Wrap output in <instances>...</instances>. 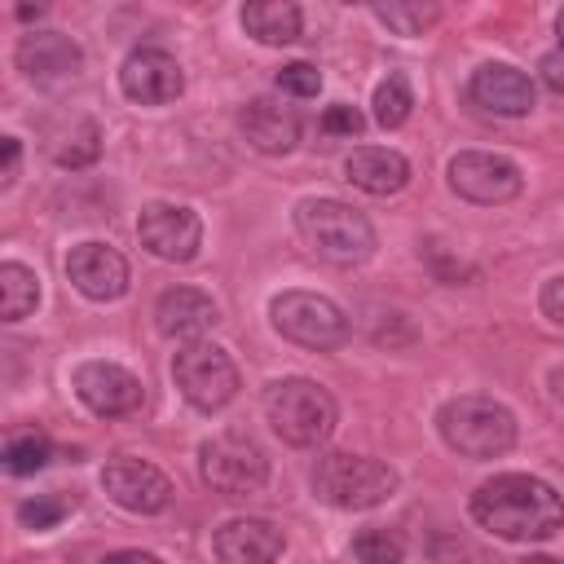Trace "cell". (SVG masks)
<instances>
[{"mask_svg": "<svg viewBox=\"0 0 564 564\" xmlns=\"http://www.w3.org/2000/svg\"><path fill=\"white\" fill-rule=\"evenodd\" d=\"M295 234L308 251H317L330 264H361L375 256V225L339 198H300Z\"/></svg>", "mask_w": 564, "mask_h": 564, "instance_id": "7a4b0ae2", "label": "cell"}, {"mask_svg": "<svg viewBox=\"0 0 564 564\" xmlns=\"http://www.w3.org/2000/svg\"><path fill=\"white\" fill-rule=\"evenodd\" d=\"M264 419L286 445L308 449V445H322L335 432L339 410H335V397L322 383L295 375V379H278V383L264 388Z\"/></svg>", "mask_w": 564, "mask_h": 564, "instance_id": "277c9868", "label": "cell"}, {"mask_svg": "<svg viewBox=\"0 0 564 564\" xmlns=\"http://www.w3.org/2000/svg\"><path fill=\"white\" fill-rule=\"evenodd\" d=\"M238 22H242V31H247L251 40H260V44H291V40H300L304 13H300V4H291V0H251V4H242Z\"/></svg>", "mask_w": 564, "mask_h": 564, "instance_id": "44dd1931", "label": "cell"}, {"mask_svg": "<svg viewBox=\"0 0 564 564\" xmlns=\"http://www.w3.org/2000/svg\"><path fill=\"white\" fill-rule=\"evenodd\" d=\"M198 476L225 494V498H247L256 489H264L269 480V458L264 449L242 436V432H216L198 445Z\"/></svg>", "mask_w": 564, "mask_h": 564, "instance_id": "52a82bcc", "label": "cell"}, {"mask_svg": "<svg viewBox=\"0 0 564 564\" xmlns=\"http://www.w3.org/2000/svg\"><path fill=\"white\" fill-rule=\"evenodd\" d=\"M40 304V278L18 264V260H4L0 264V313L4 322H22L26 313H35Z\"/></svg>", "mask_w": 564, "mask_h": 564, "instance_id": "7402d4cb", "label": "cell"}, {"mask_svg": "<svg viewBox=\"0 0 564 564\" xmlns=\"http://www.w3.org/2000/svg\"><path fill=\"white\" fill-rule=\"evenodd\" d=\"M154 326L167 339H198L203 330L216 326V304L198 286H172L154 304Z\"/></svg>", "mask_w": 564, "mask_h": 564, "instance_id": "d6986e66", "label": "cell"}, {"mask_svg": "<svg viewBox=\"0 0 564 564\" xmlns=\"http://www.w3.org/2000/svg\"><path fill=\"white\" fill-rule=\"evenodd\" d=\"M436 432L463 458H498L516 445V414L494 397H454L436 410Z\"/></svg>", "mask_w": 564, "mask_h": 564, "instance_id": "3957f363", "label": "cell"}, {"mask_svg": "<svg viewBox=\"0 0 564 564\" xmlns=\"http://www.w3.org/2000/svg\"><path fill=\"white\" fill-rule=\"evenodd\" d=\"M238 128L260 154H291L300 141V115L278 97H251L238 110Z\"/></svg>", "mask_w": 564, "mask_h": 564, "instance_id": "ac0fdd59", "label": "cell"}, {"mask_svg": "<svg viewBox=\"0 0 564 564\" xmlns=\"http://www.w3.org/2000/svg\"><path fill=\"white\" fill-rule=\"evenodd\" d=\"M70 383H75V397L101 419H119L141 405V379L119 361H84L75 366Z\"/></svg>", "mask_w": 564, "mask_h": 564, "instance_id": "5bb4252c", "label": "cell"}, {"mask_svg": "<svg viewBox=\"0 0 564 564\" xmlns=\"http://www.w3.org/2000/svg\"><path fill=\"white\" fill-rule=\"evenodd\" d=\"M53 458V441L44 432H18L4 441V471L9 476H31Z\"/></svg>", "mask_w": 564, "mask_h": 564, "instance_id": "cb8c5ba5", "label": "cell"}, {"mask_svg": "<svg viewBox=\"0 0 564 564\" xmlns=\"http://www.w3.org/2000/svg\"><path fill=\"white\" fill-rule=\"evenodd\" d=\"M520 564H560V560H551V555H524Z\"/></svg>", "mask_w": 564, "mask_h": 564, "instance_id": "8d00e7d4", "label": "cell"}, {"mask_svg": "<svg viewBox=\"0 0 564 564\" xmlns=\"http://www.w3.org/2000/svg\"><path fill=\"white\" fill-rule=\"evenodd\" d=\"M370 13H375L388 31H397V35H423V31L441 18L436 4H401V0H392V4H370Z\"/></svg>", "mask_w": 564, "mask_h": 564, "instance_id": "d4e9b609", "label": "cell"}, {"mask_svg": "<svg viewBox=\"0 0 564 564\" xmlns=\"http://www.w3.org/2000/svg\"><path fill=\"white\" fill-rule=\"evenodd\" d=\"M344 176L366 194H397L410 181V159L388 145H361L344 159Z\"/></svg>", "mask_w": 564, "mask_h": 564, "instance_id": "ffe728a7", "label": "cell"}, {"mask_svg": "<svg viewBox=\"0 0 564 564\" xmlns=\"http://www.w3.org/2000/svg\"><path fill=\"white\" fill-rule=\"evenodd\" d=\"M0 145H4V167H0V185L9 189V185H13V176H18V159H22V145H18V137H4Z\"/></svg>", "mask_w": 564, "mask_h": 564, "instance_id": "d6a6232c", "label": "cell"}, {"mask_svg": "<svg viewBox=\"0 0 564 564\" xmlns=\"http://www.w3.org/2000/svg\"><path fill=\"white\" fill-rule=\"evenodd\" d=\"M352 555H357V564H401L405 542L397 529H361L352 538Z\"/></svg>", "mask_w": 564, "mask_h": 564, "instance_id": "4316f807", "label": "cell"}, {"mask_svg": "<svg viewBox=\"0 0 564 564\" xmlns=\"http://www.w3.org/2000/svg\"><path fill=\"white\" fill-rule=\"evenodd\" d=\"M471 520L507 542H546L564 529V498L524 471L494 476L471 494Z\"/></svg>", "mask_w": 564, "mask_h": 564, "instance_id": "6da1fadb", "label": "cell"}, {"mask_svg": "<svg viewBox=\"0 0 564 564\" xmlns=\"http://www.w3.org/2000/svg\"><path fill=\"white\" fill-rule=\"evenodd\" d=\"M101 564H163V560L150 551H110V555H101Z\"/></svg>", "mask_w": 564, "mask_h": 564, "instance_id": "836d02e7", "label": "cell"}, {"mask_svg": "<svg viewBox=\"0 0 564 564\" xmlns=\"http://www.w3.org/2000/svg\"><path fill=\"white\" fill-rule=\"evenodd\" d=\"M546 383H551V397H555V401H560V405H564V366H555V370H551V379H546Z\"/></svg>", "mask_w": 564, "mask_h": 564, "instance_id": "e575fe53", "label": "cell"}, {"mask_svg": "<svg viewBox=\"0 0 564 564\" xmlns=\"http://www.w3.org/2000/svg\"><path fill=\"white\" fill-rule=\"evenodd\" d=\"M555 31H560V48H564V9L555 13Z\"/></svg>", "mask_w": 564, "mask_h": 564, "instance_id": "74e56055", "label": "cell"}, {"mask_svg": "<svg viewBox=\"0 0 564 564\" xmlns=\"http://www.w3.org/2000/svg\"><path fill=\"white\" fill-rule=\"evenodd\" d=\"M538 304H542V313H546L555 326H564V273H560V278H551V282L542 286Z\"/></svg>", "mask_w": 564, "mask_h": 564, "instance_id": "4dcf8cb0", "label": "cell"}, {"mask_svg": "<svg viewBox=\"0 0 564 564\" xmlns=\"http://www.w3.org/2000/svg\"><path fill=\"white\" fill-rule=\"evenodd\" d=\"M269 317H273V330L300 348H313V352H326V348H344L352 326L344 317V308L317 291H282L269 300Z\"/></svg>", "mask_w": 564, "mask_h": 564, "instance_id": "8992f818", "label": "cell"}, {"mask_svg": "<svg viewBox=\"0 0 564 564\" xmlns=\"http://www.w3.org/2000/svg\"><path fill=\"white\" fill-rule=\"evenodd\" d=\"M75 511V498H66V494H35V498H22L18 502V520L26 524V529H35V533H44V529H57L66 516Z\"/></svg>", "mask_w": 564, "mask_h": 564, "instance_id": "484cf974", "label": "cell"}, {"mask_svg": "<svg viewBox=\"0 0 564 564\" xmlns=\"http://www.w3.org/2000/svg\"><path fill=\"white\" fill-rule=\"evenodd\" d=\"M172 379H176L181 397L203 414H212V410H220V405H229L238 397V366L220 344L181 348L172 357Z\"/></svg>", "mask_w": 564, "mask_h": 564, "instance_id": "ba28073f", "label": "cell"}, {"mask_svg": "<svg viewBox=\"0 0 564 564\" xmlns=\"http://www.w3.org/2000/svg\"><path fill=\"white\" fill-rule=\"evenodd\" d=\"M66 278L79 295L106 304L128 291V260L110 242H75L66 256Z\"/></svg>", "mask_w": 564, "mask_h": 564, "instance_id": "2e32d148", "label": "cell"}, {"mask_svg": "<svg viewBox=\"0 0 564 564\" xmlns=\"http://www.w3.org/2000/svg\"><path fill=\"white\" fill-rule=\"evenodd\" d=\"M449 189L467 203H480V207H498V203H511L520 189H524V176L511 159L502 154H485V150H463L449 159Z\"/></svg>", "mask_w": 564, "mask_h": 564, "instance_id": "9c48e42d", "label": "cell"}, {"mask_svg": "<svg viewBox=\"0 0 564 564\" xmlns=\"http://www.w3.org/2000/svg\"><path fill=\"white\" fill-rule=\"evenodd\" d=\"M313 494L339 511H366V507H379L397 494V471L379 458H366V454H344V449H330L313 463V476H308Z\"/></svg>", "mask_w": 564, "mask_h": 564, "instance_id": "5b68a950", "label": "cell"}, {"mask_svg": "<svg viewBox=\"0 0 564 564\" xmlns=\"http://www.w3.org/2000/svg\"><path fill=\"white\" fill-rule=\"evenodd\" d=\"M97 154H101V128H97L93 119H79L75 132L66 137V145H57L53 159H57L62 167H88Z\"/></svg>", "mask_w": 564, "mask_h": 564, "instance_id": "83f0119b", "label": "cell"}, {"mask_svg": "<svg viewBox=\"0 0 564 564\" xmlns=\"http://www.w3.org/2000/svg\"><path fill=\"white\" fill-rule=\"evenodd\" d=\"M119 93L137 106H163L185 93V70L163 48H132L119 66Z\"/></svg>", "mask_w": 564, "mask_h": 564, "instance_id": "7c38bea8", "label": "cell"}, {"mask_svg": "<svg viewBox=\"0 0 564 564\" xmlns=\"http://www.w3.org/2000/svg\"><path fill=\"white\" fill-rule=\"evenodd\" d=\"M538 70H542V79H546V88L564 97V48H551V53H546V57L538 62Z\"/></svg>", "mask_w": 564, "mask_h": 564, "instance_id": "1f68e13d", "label": "cell"}, {"mask_svg": "<svg viewBox=\"0 0 564 564\" xmlns=\"http://www.w3.org/2000/svg\"><path fill=\"white\" fill-rule=\"evenodd\" d=\"M13 57H18V70H22L35 88H48V93L75 84L79 70H84L79 44H75L70 35H62V31H26V35L18 40V53H13Z\"/></svg>", "mask_w": 564, "mask_h": 564, "instance_id": "8fae6325", "label": "cell"}, {"mask_svg": "<svg viewBox=\"0 0 564 564\" xmlns=\"http://www.w3.org/2000/svg\"><path fill=\"white\" fill-rule=\"evenodd\" d=\"M40 13H44L40 4H22V9H18V18H26V22H31V18H40Z\"/></svg>", "mask_w": 564, "mask_h": 564, "instance_id": "d590c367", "label": "cell"}, {"mask_svg": "<svg viewBox=\"0 0 564 564\" xmlns=\"http://www.w3.org/2000/svg\"><path fill=\"white\" fill-rule=\"evenodd\" d=\"M286 538L273 520L260 516H242V520H225L212 538V551L220 564H278Z\"/></svg>", "mask_w": 564, "mask_h": 564, "instance_id": "e0dca14e", "label": "cell"}, {"mask_svg": "<svg viewBox=\"0 0 564 564\" xmlns=\"http://www.w3.org/2000/svg\"><path fill=\"white\" fill-rule=\"evenodd\" d=\"M137 238L150 256L185 264L203 247V220H198V212H189L181 203H150L137 216Z\"/></svg>", "mask_w": 564, "mask_h": 564, "instance_id": "30bf717a", "label": "cell"}, {"mask_svg": "<svg viewBox=\"0 0 564 564\" xmlns=\"http://www.w3.org/2000/svg\"><path fill=\"white\" fill-rule=\"evenodd\" d=\"M361 128H366V119H361V110L348 106V101H335V106L322 110V132H330V137H357Z\"/></svg>", "mask_w": 564, "mask_h": 564, "instance_id": "f546056e", "label": "cell"}, {"mask_svg": "<svg viewBox=\"0 0 564 564\" xmlns=\"http://www.w3.org/2000/svg\"><path fill=\"white\" fill-rule=\"evenodd\" d=\"M101 489L132 516H154L172 502V480L154 463L128 458V454H119L101 467Z\"/></svg>", "mask_w": 564, "mask_h": 564, "instance_id": "4fadbf2b", "label": "cell"}, {"mask_svg": "<svg viewBox=\"0 0 564 564\" xmlns=\"http://www.w3.org/2000/svg\"><path fill=\"white\" fill-rule=\"evenodd\" d=\"M467 97H471L480 110L502 115V119H520V115H529L533 101H538L533 79H529L520 66H511V62H485V66H476L471 79H467Z\"/></svg>", "mask_w": 564, "mask_h": 564, "instance_id": "9a60e30c", "label": "cell"}, {"mask_svg": "<svg viewBox=\"0 0 564 564\" xmlns=\"http://www.w3.org/2000/svg\"><path fill=\"white\" fill-rule=\"evenodd\" d=\"M278 88L291 93V97H317L322 70H317L313 62H286V66L278 70Z\"/></svg>", "mask_w": 564, "mask_h": 564, "instance_id": "f1b7e54d", "label": "cell"}, {"mask_svg": "<svg viewBox=\"0 0 564 564\" xmlns=\"http://www.w3.org/2000/svg\"><path fill=\"white\" fill-rule=\"evenodd\" d=\"M375 123L379 128H401L405 119H410V110H414V88H410V79L401 75V70H392L388 79H379L375 84Z\"/></svg>", "mask_w": 564, "mask_h": 564, "instance_id": "603a6c76", "label": "cell"}]
</instances>
